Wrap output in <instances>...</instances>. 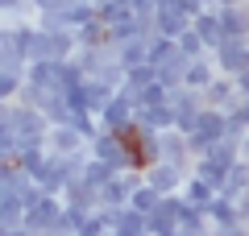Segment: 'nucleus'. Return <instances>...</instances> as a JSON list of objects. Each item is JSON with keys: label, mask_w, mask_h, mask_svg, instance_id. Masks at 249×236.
Wrapping results in <instances>:
<instances>
[{"label": "nucleus", "mask_w": 249, "mask_h": 236, "mask_svg": "<svg viewBox=\"0 0 249 236\" xmlns=\"http://www.w3.org/2000/svg\"><path fill=\"white\" fill-rule=\"evenodd\" d=\"M208 216H212V224H237V219H241V207H237V199H232V195L216 191L212 203H208Z\"/></svg>", "instance_id": "obj_12"}, {"label": "nucleus", "mask_w": 249, "mask_h": 236, "mask_svg": "<svg viewBox=\"0 0 249 236\" xmlns=\"http://www.w3.org/2000/svg\"><path fill=\"white\" fill-rule=\"evenodd\" d=\"M121 62H124V70L137 67V62H150V37H133V42H124L121 46Z\"/></svg>", "instance_id": "obj_21"}, {"label": "nucleus", "mask_w": 249, "mask_h": 236, "mask_svg": "<svg viewBox=\"0 0 249 236\" xmlns=\"http://www.w3.org/2000/svg\"><path fill=\"white\" fill-rule=\"evenodd\" d=\"M232 79H237V87H241V96H249V67L241 70V75H232Z\"/></svg>", "instance_id": "obj_27"}, {"label": "nucleus", "mask_w": 249, "mask_h": 236, "mask_svg": "<svg viewBox=\"0 0 249 236\" xmlns=\"http://www.w3.org/2000/svg\"><path fill=\"white\" fill-rule=\"evenodd\" d=\"M0 67H29V54H25V46H21L17 29L9 21L0 25Z\"/></svg>", "instance_id": "obj_7"}, {"label": "nucleus", "mask_w": 249, "mask_h": 236, "mask_svg": "<svg viewBox=\"0 0 249 236\" xmlns=\"http://www.w3.org/2000/svg\"><path fill=\"white\" fill-rule=\"evenodd\" d=\"M187 29H191V17H187V13L158 9V34H166V37H178V34H187Z\"/></svg>", "instance_id": "obj_15"}, {"label": "nucleus", "mask_w": 249, "mask_h": 236, "mask_svg": "<svg viewBox=\"0 0 249 236\" xmlns=\"http://www.w3.org/2000/svg\"><path fill=\"white\" fill-rule=\"evenodd\" d=\"M216 4H224V9H237V4H249V0H216Z\"/></svg>", "instance_id": "obj_31"}, {"label": "nucleus", "mask_w": 249, "mask_h": 236, "mask_svg": "<svg viewBox=\"0 0 249 236\" xmlns=\"http://www.w3.org/2000/svg\"><path fill=\"white\" fill-rule=\"evenodd\" d=\"M183 195H187L191 203H196V207H208V203H212V195H216V186L208 183V178L191 174V178H187V186H183Z\"/></svg>", "instance_id": "obj_17"}, {"label": "nucleus", "mask_w": 249, "mask_h": 236, "mask_svg": "<svg viewBox=\"0 0 249 236\" xmlns=\"http://www.w3.org/2000/svg\"><path fill=\"white\" fill-rule=\"evenodd\" d=\"M116 174H121V170H116L112 162H104V157H96V153H91V157H88V166H83V178H88L91 186H104V183H112Z\"/></svg>", "instance_id": "obj_14"}, {"label": "nucleus", "mask_w": 249, "mask_h": 236, "mask_svg": "<svg viewBox=\"0 0 249 236\" xmlns=\"http://www.w3.org/2000/svg\"><path fill=\"white\" fill-rule=\"evenodd\" d=\"M191 174L208 178V183H212L216 191H220V186H224V178H229V170H224V166H216V162H212L208 153H199V157H196V166H191Z\"/></svg>", "instance_id": "obj_18"}, {"label": "nucleus", "mask_w": 249, "mask_h": 236, "mask_svg": "<svg viewBox=\"0 0 249 236\" xmlns=\"http://www.w3.org/2000/svg\"><path fill=\"white\" fill-rule=\"evenodd\" d=\"M25 75H29V83H37V87H58V58H34Z\"/></svg>", "instance_id": "obj_13"}, {"label": "nucleus", "mask_w": 249, "mask_h": 236, "mask_svg": "<svg viewBox=\"0 0 249 236\" xmlns=\"http://www.w3.org/2000/svg\"><path fill=\"white\" fill-rule=\"evenodd\" d=\"M204 100H208V108H224V112H229V108H237L245 96H241V87H237L232 75H216L204 87Z\"/></svg>", "instance_id": "obj_4"}, {"label": "nucleus", "mask_w": 249, "mask_h": 236, "mask_svg": "<svg viewBox=\"0 0 249 236\" xmlns=\"http://www.w3.org/2000/svg\"><path fill=\"white\" fill-rule=\"evenodd\" d=\"M71 0H34V17L37 13H50V9H67Z\"/></svg>", "instance_id": "obj_26"}, {"label": "nucleus", "mask_w": 249, "mask_h": 236, "mask_svg": "<svg viewBox=\"0 0 249 236\" xmlns=\"http://www.w3.org/2000/svg\"><path fill=\"white\" fill-rule=\"evenodd\" d=\"M50 149L54 153H83V149H91V141L79 133V124L67 120V124H50Z\"/></svg>", "instance_id": "obj_3"}, {"label": "nucleus", "mask_w": 249, "mask_h": 236, "mask_svg": "<svg viewBox=\"0 0 249 236\" xmlns=\"http://www.w3.org/2000/svg\"><path fill=\"white\" fill-rule=\"evenodd\" d=\"M216 75H220L216 54H199V58H191V67H187V79H183V83H187V87H199V91H204Z\"/></svg>", "instance_id": "obj_8"}, {"label": "nucleus", "mask_w": 249, "mask_h": 236, "mask_svg": "<svg viewBox=\"0 0 249 236\" xmlns=\"http://www.w3.org/2000/svg\"><path fill=\"white\" fill-rule=\"evenodd\" d=\"M241 157H245V162H249V133H245V137H241Z\"/></svg>", "instance_id": "obj_30"}, {"label": "nucleus", "mask_w": 249, "mask_h": 236, "mask_svg": "<svg viewBox=\"0 0 249 236\" xmlns=\"http://www.w3.org/2000/svg\"><path fill=\"white\" fill-rule=\"evenodd\" d=\"M245 9H249V4H245Z\"/></svg>", "instance_id": "obj_35"}, {"label": "nucleus", "mask_w": 249, "mask_h": 236, "mask_svg": "<svg viewBox=\"0 0 249 236\" xmlns=\"http://www.w3.org/2000/svg\"><path fill=\"white\" fill-rule=\"evenodd\" d=\"M216 9H220V29H224V37H245V34H249V9H245V4H237V9L216 4Z\"/></svg>", "instance_id": "obj_11"}, {"label": "nucleus", "mask_w": 249, "mask_h": 236, "mask_svg": "<svg viewBox=\"0 0 249 236\" xmlns=\"http://www.w3.org/2000/svg\"><path fill=\"white\" fill-rule=\"evenodd\" d=\"M220 191H224V195H232V199H241V195L249 191V162H245V157H241L237 166L229 170V178H224Z\"/></svg>", "instance_id": "obj_16"}, {"label": "nucleus", "mask_w": 249, "mask_h": 236, "mask_svg": "<svg viewBox=\"0 0 249 236\" xmlns=\"http://www.w3.org/2000/svg\"><path fill=\"white\" fill-rule=\"evenodd\" d=\"M133 37H145V34H142V17H129V21H116V25H108V42L124 46V42H133Z\"/></svg>", "instance_id": "obj_20"}, {"label": "nucleus", "mask_w": 249, "mask_h": 236, "mask_svg": "<svg viewBox=\"0 0 249 236\" xmlns=\"http://www.w3.org/2000/svg\"><path fill=\"white\" fill-rule=\"evenodd\" d=\"M75 34H79V46H104V42H108V25H104L100 17L88 21V25H79Z\"/></svg>", "instance_id": "obj_24"}, {"label": "nucleus", "mask_w": 249, "mask_h": 236, "mask_svg": "<svg viewBox=\"0 0 249 236\" xmlns=\"http://www.w3.org/2000/svg\"><path fill=\"white\" fill-rule=\"evenodd\" d=\"M25 224V199L17 191H0V228H21Z\"/></svg>", "instance_id": "obj_10"}, {"label": "nucleus", "mask_w": 249, "mask_h": 236, "mask_svg": "<svg viewBox=\"0 0 249 236\" xmlns=\"http://www.w3.org/2000/svg\"><path fill=\"white\" fill-rule=\"evenodd\" d=\"M96 4H108V0H96Z\"/></svg>", "instance_id": "obj_34"}, {"label": "nucleus", "mask_w": 249, "mask_h": 236, "mask_svg": "<svg viewBox=\"0 0 249 236\" xmlns=\"http://www.w3.org/2000/svg\"><path fill=\"white\" fill-rule=\"evenodd\" d=\"M241 112H245V120H249V96H245V100H241Z\"/></svg>", "instance_id": "obj_32"}, {"label": "nucleus", "mask_w": 249, "mask_h": 236, "mask_svg": "<svg viewBox=\"0 0 249 236\" xmlns=\"http://www.w3.org/2000/svg\"><path fill=\"white\" fill-rule=\"evenodd\" d=\"M187 178H191V166H178V162H170V157H162V162H154L150 170H145V183L158 186L162 195H175L187 186Z\"/></svg>", "instance_id": "obj_1"}, {"label": "nucleus", "mask_w": 249, "mask_h": 236, "mask_svg": "<svg viewBox=\"0 0 249 236\" xmlns=\"http://www.w3.org/2000/svg\"><path fill=\"white\" fill-rule=\"evenodd\" d=\"M237 207H241V219H245V224H249V191H245V195H241V199H237Z\"/></svg>", "instance_id": "obj_29"}, {"label": "nucleus", "mask_w": 249, "mask_h": 236, "mask_svg": "<svg viewBox=\"0 0 249 236\" xmlns=\"http://www.w3.org/2000/svg\"><path fill=\"white\" fill-rule=\"evenodd\" d=\"M129 17H137V9L129 0H108V4H100V21L104 25H116V21H129Z\"/></svg>", "instance_id": "obj_22"}, {"label": "nucleus", "mask_w": 249, "mask_h": 236, "mask_svg": "<svg viewBox=\"0 0 249 236\" xmlns=\"http://www.w3.org/2000/svg\"><path fill=\"white\" fill-rule=\"evenodd\" d=\"M58 216H62V195H42L37 203L25 207V224L29 228H54Z\"/></svg>", "instance_id": "obj_6"}, {"label": "nucleus", "mask_w": 249, "mask_h": 236, "mask_svg": "<svg viewBox=\"0 0 249 236\" xmlns=\"http://www.w3.org/2000/svg\"><path fill=\"white\" fill-rule=\"evenodd\" d=\"M154 79H158V67H154V62H137V67H129V75H124V87L145 91Z\"/></svg>", "instance_id": "obj_19"}, {"label": "nucleus", "mask_w": 249, "mask_h": 236, "mask_svg": "<svg viewBox=\"0 0 249 236\" xmlns=\"http://www.w3.org/2000/svg\"><path fill=\"white\" fill-rule=\"evenodd\" d=\"M191 25H196L199 34H204V42H208V50H216V46L224 42V29H220V9H216V4H208V9L199 13V17L191 21Z\"/></svg>", "instance_id": "obj_9"}, {"label": "nucleus", "mask_w": 249, "mask_h": 236, "mask_svg": "<svg viewBox=\"0 0 249 236\" xmlns=\"http://www.w3.org/2000/svg\"><path fill=\"white\" fill-rule=\"evenodd\" d=\"M162 157H170V162H178V166H196L191 133H183V129H162Z\"/></svg>", "instance_id": "obj_5"}, {"label": "nucleus", "mask_w": 249, "mask_h": 236, "mask_svg": "<svg viewBox=\"0 0 249 236\" xmlns=\"http://www.w3.org/2000/svg\"><path fill=\"white\" fill-rule=\"evenodd\" d=\"M178 50H183L187 58H199V54H212V50H208V42H204V34H199L196 25L187 29V34H178Z\"/></svg>", "instance_id": "obj_23"}, {"label": "nucleus", "mask_w": 249, "mask_h": 236, "mask_svg": "<svg viewBox=\"0 0 249 236\" xmlns=\"http://www.w3.org/2000/svg\"><path fill=\"white\" fill-rule=\"evenodd\" d=\"M37 25L46 34H58V29H71V21H67V9H50V13H37Z\"/></svg>", "instance_id": "obj_25"}, {"label": "nucleus", "mask_w": 249, "mask_h": 236, "mask_svg": "<svg viewBox=\"0 0 249 236\" xmlns=\"http://www.w3.org/2000/svg\"><path fill=\"white\" fill-rule=\"evenodd\" d=\"M71 236H88V232H71Z\"/></svg>", "instance_id": "obj_33"}, {"label": "nucleus", "mask_w": 249, "mask_h": 236, "mask_svg": "<svg viewBox=\"0 0 249 236\" xmlns=\"http://www.w3.org/2000/svg\"><path fill=\"white\" fill-rule=\"evenodd\" d=\"M0 236H34V232H29V228L21 224V228H0Z\"/></svg>", "instance_id": "obj_28"}, {"label": "nucleus", "mask_w": 249, "mask_h": 236, "mask_svg": "<svg viewBox=\"0 0 249 236\" xmlns=\"http://www.w3.org/2000/svg\"><path fill=\"white\" fill-rule=\"evenodd\" d=\"M212 54H216L220 75H241V70L249 67V42H245V37H224Z\"/></svg>", "instance_id": "obj_2"}]
</instances>
